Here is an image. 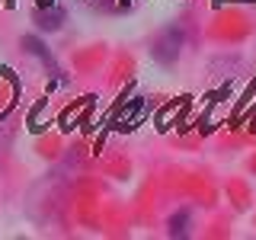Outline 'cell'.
<instances>
[{
    "label": "cell",
    "instance_id": "1",
    "mask_svg": "<svg viewBox=\"0 0 256 240\" xmlns=\"http://www.w3.org/2000/svg\"><path fill=\"white\" fill-rule=\"evenodd\" d=\"M182 45H186V32H182L180 26H166V29L154 38L150 54H154V61H160V64H173L176 58H180Z\"/></svg>",
    "mask_w": 256,
    "mask_h": 240
},
{
    "label": "cell",
    "instance_id": "2",
    "mask_svg": "<svg viewBox=\"0 0 256 240\" xmlns=\"http://www.w3.org/2000/svg\"><path fill=\"white\" fill-rule=\"evenodd\" d=\"M22 48H26L29 54H36V58L42 61L45 68L52 70V74H58V77H61V68H58V61H54L52 54L45 52V45H42V38H38V36H26V38H22Z\"/></svg>",
    "mask_w": 256,
    "mask_h": 240
},
{
    "label": "cell",
    "instance_id": "3",
    "mask_svg": "<svg viewBox=\"0 0 256 240\" xmlns=\"http://www.w3.org/2000/svg\"><path fill=\"white\" fill-rule=\"evenodd\" d=\"M36 22H38V29L42 32H54V29H61V22H64V10L61 6H52V10H38L36 13Z\"/></svg>",
    "mask_w": 256,
    "mask_h": 240
},
{
    "label": "cell",
    "instance_id": "4",
    "mask_svg": "<svg viewBox=\"0 0 256 240\" xmlns=\"http://www.w3.org/2000/svg\"><path fill=\"white\" fill-rule=\"evenodd\" d=\"M189 221H192L189 208L173 212V214H170V237H189Z\"/></svg>",
    "mask_w": 256,
    "mask_h": 240
}]
</instances>
